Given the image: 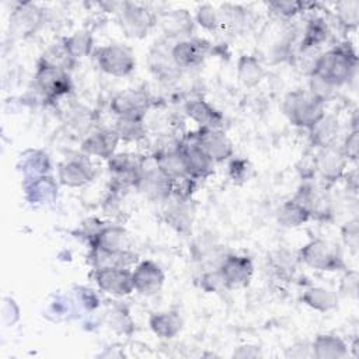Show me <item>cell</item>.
Listing matches in <instances>:
<instances>
[{
    "mask_svg": "<svg viewBox=\"0 0 359 359\" xmlns=\"http://www.w3.org/2000/svg\"><path fill=\"white\" fill-rule=\"evenodd\" d=\"M150 14L146 8L125 3L121 13V25L128 36H143L150 27Z\"/></svg>",
    "mask_w": 359,
    "mask_h": 359,
    "instance_id": "obj_12",
    "label": "cell"
},
{
    "mask_svg": "<svg viewBox=\"0 0 359 359\" xmlns=\"http://www.w3.org/2000/svg\"><path fill=\"white\" fill-rule=\"evenodd\" d=\"M283 109L294 125L310 129L324 116L323 101L304 91L290 93L285 100Z\"/></svg>",
    "mask_w": 359,
    "mask_h": 359,
    "instance_id": "obj_2",
    "label": "cell"
},
{
    "mask_svg": "<svg viewBox=\"0 0 359 359\" xmlns=\"http://www.w3.org/2000/svg\"><path fill=\"white\" fill-rule=\"evenodd\" d=\"M238 77L245 86H255L264 77V69L251 56H243L238 60Z\"/></svg>",
    "mask_w": 359,
    "mask_h": 359,
    "instance_id": "obj_27",
    "label": "cell"
},
{
    "mask_svg": "<svg viewBox=\"0 0 359 359\" xmlns=\"http://www.w3.org/2000/svg\"><path fill=\"white\" fill-rule=\"evenodd\" d=\"M198 21L202 27L208 29H213L217 25V14L215 13L212 6L205 4L198 10Z\"/></svg>",
    "mask_w": 359,
    "mask_h": 359,
    "instance_id": "obj_33",
    "label": "cell"
},
{
    "mask_svg": "<svg viewBox=\"0 0 359 359\" xmlns=\"http://www.w3.org/2000/svg\"><path fill=\"white\" fill-rule=\"evenodd\" d=\"M309 215H310L309 210L303 205H300L297 201H292V202L285 203L280 208V210H279V222L283 226L294 227V226H299L303 222H306Z\"/></svg>",
    "mask_w": 359,
    "mask_h": 359,
    "instance_id": "obj_24",
    "label": "cell"
},
{
    "mask_svg": "<svg viewBox=\"0 0 359 359\" xmlns=\"http://www.w3.org/2000/svg\"><path fill=\"white\" fill-rule=\"evenodd\" d=\"M97 60L104 72L116 77L130 73L135 67V59L130 50L119 45H108L98 49Z\"/></svg>",
    "mask_w": 359,
    "mask_h": 359,
    "instance_id": "obj_4",
    "label": "cell"
},
{
    "mask_svg": "<svg viewBox=\"0 0 359 359\" xmlns=\"http://www.w3.org/2000/svg\"><path fill=\"white\" fill-rule=\"evenodd\" d=\"M180 156L187 175L192 178H201L212 172L213 160L199 147L195 140L182 144L180 147Z\"/></svg>",
    "mask_w": 359,
    "mask_h": 359,
    "instance_id": "obj_6",
    "label": "cell"
},
{
    "mask_svg": "<svg viewBox=\"0 0 359 359\" xmlns=\"http://www.w3.org/2000/svg\"><path fill=\"white\" fill-rule=\"evenodd\" d=\"M49 165L48 156L39 150H28L20 158V168L25 172L27 178L45 175Z\"/></svg>",
    "mask_w": 359,
    "mask_h": 359,
    "instance_id": "obj_20",
    "label": "cell"
},
{
    "mask_svg": "<svg viewBox=\"0 0 359 359\" xmlns=\"http://www.w3.org/2000/svg\"><path fill=\"white\" fill-rule=\"evenodd\" d=\"M115 132L119 137H123L125 140H137L144 135L142 119L137 118H121L118 121Z\"/></svg>",
    "mask_w": 359,
    "mask_h": 359,
    "instance_id": "obj_30",
    "label": "cell"
},
{
    "mask_svg": "<svg viewBox=\"0 0 359 359\" xmlns=\"http://www.w3.org/2000/svg\"><path fill=\"white\" fill-rule=\"evenodd\" d=\"M303 300L310 307L321 310V311L332 309L337 303L335 296L330 290L323 289V287H311V289L306 290V293L303 296Z\"/></svg>",
    "mask_w": 359,
    "mask_h": 359,
    "instance_id": "obj_28",
    "label": "cell"
},
{
    "mask_svg": "<svg viewBox=\"0 0 359 359\" xmlns=\"http://www.w3.org/2000/svg\"><path fill=\"white\" fill-rule=\"evenodd\" d=\"M36 83L39 90L46 94V97H59L69 90V77L63 69L42 65L36 74Z\"/></svg>",
    "mask_w": 359,
    "mask_h": 359,
    "instance_id": "obj_11",
    "label": "cell"
},
{
    "mask_svg": "<svg viewBox=\"0 0 359 359\" xmlns=\"http://www.w3.org/2000/svg\"><path fill=\"white\" fill-rule=\"evenodd\" d=\"M133 289L142 294H153L160 290L164 282V273L160 266L151 261L142 262L132 273Z\"/></svg>",
    "mask_w": 359,
    "mask_h": 359,
    "instance_id": "obj_9",
    "label": "cell"
},
{
    "mask_svg": "<svg viewBox=\"0 0 359 359\" xmlns=\"http://www.w3.org/2000/svg\"><path fill=\"white\" fill-rule=\"evenodd\" d=\"M150 327L161 338H172L181 330V318L175 313H158L151 316Z\"/></svg>",
    "mask_w": 359,
    "mask_h": 359,
    "instance_id": "obj_22",
    "label": "cell"
},
{
    "mask_svg": "<svg viewBox=\"0 0 359 359\" xmlns=\"http://www.w3.org/2000/svg\"><path fill=\"white\" fill-rule=\"evenodd\" d=\"M63 45L72 57H83L91 49V36L87 32H76L66 38Z\"/></svg>",
    "mask_w": 359,
    "mask_h": 359,
    "instance_id": "obj_29",
    "label": "cell"
},
{
    "mask_svg": "<svg viewBox=\"0 0 359 359\" xmlns=\"http://www.w3.org/2000/svg\"><path fill=\"white\" fill-rule=\"evenodd\" d=\"M358 133L353 132L351 137L346 139V156H351L352 158L356 157V150H358Z\"/></svg>",
    "mask_w": 359,
    "mask_h": 359,
    "instance_id": "obj_35",
    "label": "cell"
},
{
    "mask_svg": "<svg viewBox=\"0 0 359 359\" xmlns=\"http://www.w3.org/2000/svg\"><path fill=\"white\" fill-rule=\"evenodd\" d=\"M344 156L331 147H325L318 158V168L327 178L338 177L344 168Z\"/></svg>",
    "mask_w": 359,
    "mask_h": 359,
    "instance_id": "obj_23",
    "label": "cell"
},
{
    "mask_svg": "<svg viewBox=\"0 0 359 359\" xmlns=\"http://www.w3.org/2000/svg\"><path fill=\"white\" fill-rule=\"evenodd\" d=\"M161 27L170 36L188 35L192 31V18L185 10H174L163 17Z\"/></svg>",
    "mask_w": 359,
    "mask_h": 359,
    "instance_id": "obj_19",
    "label": "cell"
},
{
    "mask_svg": "<svg viewBox=\"0 0 359 359\" xmlns=\"http://www.w3.org/2000/svg\"><path fill=\"white\" fill-rule=\"evenodd\" d=\"M271 7L275 8L282 15H293L300 11V7H304L302 3H292V1H282V3H272Z\"/></svg>",
    "mask_w": 359,
    "mask_h": 359,
    "instance_id": "obj_34",
    "label": "cell"
},
{
    "mask_svg": "<svg viewBox=\"0 0 359 359\" xmlns=\"http://www.w3.org/2000/svg\"><path fill=\"white\" fill-rule=\"evenodd\" d=\"M208 52V42L202 39H187L178 42L171 52L174 65L178 67H192L199 65Z\"/></svg>",
    "mask_w": 359,
    "mask_h": 359,
    "instance_id": "obj_10",
    "label": "cell"
},
{
    "mask_svg": "<svg viewBox=\"0 0 359 359\" xmlns=\"http://www.w3.org/2000/svg\"><path fill=\"white\" fill-rule=\"evenodd\" d=\"M187 114L203 128L216 129L222 125V115L203 100H192L185 107Z\"/></svg>",
    "mask_w": 359,
    "mask_h": 359,
    "instance_id": "obj_17",
    "label": "cell"
},
{
    "mask_svg": "<svg viewBox=\"0 0 359 359\" xmlns=\"http://www.w3.org/2000/svg\"><path fill=\"white\" fill-rule=\"evenodd\" d=\"M302 259L320 271H334L342 264L337 247L324 240H316L307 244L302 250Z\"/></svg>",
    "mask_w": 359,
    "mask_h": 359,
    "instance_id": "obj_3",
    "label": "cell"
},
{
    "mask_svg": "<svg viewBox=\"0 0 359 359\" xmlns=\"http://www.w3.org/2000/svg\"><path fill=\"white\" fill-rule=\"evenodd\" d=\"M314 349L318 358H339L345 355L344 342L332 335H320L314 342Z\"/></svg>",
    "mask_w": 359,
    "mask_h": 359,
    "instance_id": "obj_25",
    "label": "cell"
},
{
    "mask_svg": "<svg viewBox=\"0 0 359 359\" xmlns=\"http://www.w3.org/2000/svg\"><path fill=\"white\" fill-rule=\"evenodd\" d=\"M327 35H328V29L324 20L321 18L310 20L306 28V35L302 42V50H309V49H313L314 46H318L323 41L327 39Z\"/></svg>",
    "mask_w": 359,
    "mask_h": 359,
    "instance_id": "obj_26",
    "label": "cell"
},
{
    "mask_svg": "<svg viewBox=\"0 0 359 359\" xmlns=\"http://www.w3.org/2000/svg\"><path fill=\"white\" fill-rule=\"evenodd\" d=\"M119 136L115 130H98L84 140L83 150L88 154L108 158L112 157Z\"/></svg>",
    "mask_w": 359,
    "mask_h": 359,
    "instance_id": "obj_15",
    "label": "cell"
},
{
    "mask_svg": "<svg viewBox=\"0 0 359 359\" xmlns=\"http://www.w3.org/2000/svg\"><path fill=\"white\" fill-rule=\"evenodd\" d=\"M194 140L213 161H222L233 151L230 140L224 136V133L216 129L202 128V130L194 136Z\"/></svg>",
    "mask_w": 359,
    "mask_h": 359,
    "instance_id": "obj_8",
    "label": "cell"
},
{
    "mask_svg": "<svg viewBox=\"0 0 359 359\" xmlns=\"http://www.w3.org/2000/svg\"><path fill=\"white\" fill-rule=\"evenodd\" d=\"M338 135V122L332 116H323L313 128L311 137L320 147H331L332 142Z\"/></svg>",
    "mask_w": 359,
    "mask_h": 359,
    "instance_id": "obj_21",
    "label": "cell"
},
{
    "mask_svg": "<svg viewBox=\"0 0 359 359\" xmlns=\"http://www.w3.org/2000/svg\"><path fill=\"white\" fill-rule=\"evenodd\" d=\"M126 244H128V236L122 229L108 227V229H104L97 236V244L94 250L108 252V254H118V252H125Z\"/></svg>",
    "mask_w": 359,
    "mask_h": 359,
    "instance_id": "obj_18",
    "label": "cell"
},
{
    "mask_svg": "<svg viewBox=\"0 0 359 359\" xmlns=\"http://www.w3.org/2000/svg\"><path fill=\"white\" fill-rule=\"evenodd\" d=\"M36 8L34 6L29 4H24L21 6V8L15 10L14 15H13V22L18 27V28H32L36 21H38V14H36Z\"/></svg>",
    "mask_w": 359,
    "mask_h": 359,
    "instance_id": "obj_31",
    "label": "cell"
},
{
    "mask_svg": "<svg viewBox=\"0 0 359 359\" xmlns=\"http://www.w3.org/2000/svg\"><path fill=\"white\" fill-rule=\"evenodd\" d=\"M56 184L50 177L39 175L27 178L25 196L31 203H50L56 196Z\"/></svg>",
    "mask_w": 359,
    "mask_h": 359,
    "instance_id": "obj_14",
    "label": "cell"
},
{
    "mask_svg": "<svg viewBox=\"0 0 359 359\" xmlns=\"http://www.w3.org/2000/svg\"><path fill=\"white\" fill-rule=\"evenodd\" d=\"M219 273L222 282L229 287L245 286L252 275V262L247 257L231 255L223 261Z\"/></svg>",
    "mask_w": 359,
    "mask_h": 359,
    "instance_id": "obj_7",
    "label": "cell"
},
{
    "mask_svg": "<svg viewBox=\"0 0 359 359\" xmlns=\"http://www.w3.org/2000/svg\"><path fill=\"white\" fill-rule=\"evenodd\" d=\"M358 8L359 3L358 1H345L338 4V17L342 24L348 27H356L358 24Z\"/></svg>",
    "mask_w": 359,
    "mask_h": 359,
    "instance_id": "obj_32",
    "label": "cell"
},
{
    "mask_svg": "<svg viewBox=\"0 0 359 359\" xmlns=\"http://www.w3.org/2000/svg\"><path fill=\"white\" fill-rule=\"evenodd\" d=\"M98 286L112 294H129L133 290L132 273L123 266H105L98 268L95 272Z\"/></svg>",
    "mask_w": 359,
    "mask_h": 359,
    "instance_id": "obj_5",
    "label": "cell"
},
{
    "mask_svg": "<svg viewBox=\"0 0 359 359\" xmlns=\"http://www.w3.org/2000/svg\"><path fill=\"white\" fill-rule=\"evenodd\" d=\"M93 178L91 164L81 158H70L59 165V180L69 187H81Z\"/></svg>",
    "mask_w": 359,
    "mask_h": 359,
    "instance_id": "obj_13",
    "label": "cell"
},
{
    "mask_svg": "<svg viewBox=\"0 0 359 359\" xmlns=\"http://www.w3.org/2000/svg\"><path fill=\"white\" fill-rule=\"evenodd\" d=\"M112 108L121 118H137L142 119L146 108V97L139 91H130L121 94L112 102Z\"/></svg>",
    "mask_w": 359,
    "mask_h": 359,
    "instance_id": "obj_16",
    "label": "cell"
},
{
    "mask_svg": "<svg viewBox=\"0 0 359 359\" xmlns=\"http://www.w3.org/2000/svg\"><path fill=\"white\" fill-rule=\"evenodd\" d=\"M355 65L356 57L351 49L335 48L316 60L313 76L332 88L351 79Z\"/></svg>",
    "mask_w": 359,
    "mask_h": 359,
    "instance_id": "obj_1",
    "label": "cell"
}]
</instances>
